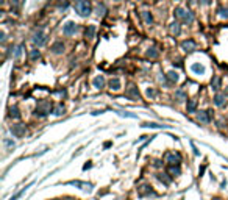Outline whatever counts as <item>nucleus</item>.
<instances>
[{
    "label": "nucleus",
    "mask_w": 228,
    "mask_h": 200,
    "mask_svg": "<svg viewBox=\"0 0 228 200\" xmlns=\"http://www.w3.org/2000/svg\"><path fill=\"white\" fill-rule=\"evenodd\" d=\"M175 17H177V19H181L184 24H192V22H194L192 13L188 11V10H184V8H177V10H175Z\"/></svg>",
    "instance_id": "f257e3e1"
},
{
    "label": "nucleus",
    "mask_w": 228,
    "mask_h": 200,
    "mask_svg": "<svg viewBox=\"0 0 228 200\" xmlns=\"http://www.w3.org/2000/svg\"><path fill=\"white\" fill-rule=\"evenodd\" d=\"M75 10L80 16L86 17V16L91 14V3L88 0H78V2L75 3Z\"/></svg>",
    "instance_id": "f03ea898"
},
{
    "label": "nucleus",
    "mask_w": 228,
    "mask_h": 200,
    "mask_svg": "<svg viewBox=\"0 0 228 200\" xmlns=\"http://www.w3.org/2000/svg\"><path fill=\"white\" fill-rule=\"evenodd\" d=\"M33 44L34 45H38V47H41V45H44L45 44V41H47V38H45V35H44V31H36V33L33 35Z\"/></svg>",
    "instance_id": "7ed1b4c3"
},
{
    "label": "nucleus",
    "mask_w": 228,
    "mask_h": 200,
    "mask_svg": "<svg viewBox=\"0 0 228 200\" xmlns=\"http://www.w3.org/2000/svg\"><path fill=\"white\" fill-rule=\"evenodd\" d=\"M27 131V127L24 124H17V125H13L11 127V133L16 136V138H20V136H24Z\"/></svg>",
    "instance_id": "20e7f679"
},
{
    "label": "nucleus",
    "mask_w": 228,
    "mask_h": 200,
    "mask_svg": "<svg viewBox=\"0 0 228 200\" xmlns=\"http://www.w3.org/2000/svg\"><path fill=\"white\" fill-rule=\"evenodd\" d=\"M75 31H77V24L75 22H66V25H64V28H63V33H64L66 36H72V35H75Z\"/></svg>",
    "instance_id": "39448f33"
},
{
    "label": "nucleus",
    "mask_w": 228,
    "mask_h": 200,
    "mask_svg": "<svg viewBox=\"0 0 228 200\" xmlns=\"http://www.w3.org/2000/svg\"><path fill=\"white\" fill-rule=\"evenodd\" d=\"M49 111H50V103L49 102L41 103V105L36 108V116H45Z\"/></svg>",
    "instance_id": "423d86ee"
},
{
    "label": "nucleus",
    "mask_w": 228,
    "mask_h": 200,
    "mask_svg": "<svg viewBox=\"0 0 228 200\" xmlns=\"http://www.w3.org/2000/svg\"><path fill=\"white\" fill-rule=\"evenodd\" d=\"M166 161L169 164H178L180 163V155L178 153H166Z\"/></svg>",
    "instance_id": "0eeeda50"
},
{
    "label": "nucleus",
    "mask_w": 228,
    "mask_h": 200,
    "mask_svg": "<svg viewBox=\"0 0 228 200\" xmlns=\"http://www.w3.org/2000/svg\"><path fill=\"white\" fill-rule=\"evenodd\" d=\"M181 47H183L184 52H192V50H195V42L194 41H183L181 42Z\"/></svg>",
    "instance_id": "6e6552de"
},
{
    "label": "nucleus",
    "mask_w": 228,
    "mask_h": 200,
    "mask_svg": "<svg viewBox=\"0 0 228 200\" xmlns=\"http://www.w3.org/2000/svg\"><path fill=\"white\" fill-rule=\"evenodd\" d=\"M127 95H128L130 99H134V100H139V91L136 86H130L128 91H127Z\"/></svg>",
    "instance_id": "1a4fd4ad"
},
{
    "label": "nucleus",
    "mask_w": 228,
    "mask_h": 200,
    "mask_svg": "<svg viewBox=\"0 0 228 200\" xmlns=\"http://www.w3.org/2000/svg\"><path fill=\"white\" fill-rule=\"evenodd\" d=\"M191 69H192V72H195V74H198V75H203L205 72H206V69H205V66L198 64V63H194V64L191 66Z\"/></svg>",
    "instance_id": "9d476101"
},
{
    "label": "nucleus",
    "mask_w": 228,
    "mask_h": 200,
    "mask_svg": "<svg viewBox=\"0 0 228 200\" xmlns=\"http://www.w3.org/2000/svg\"><path fill=\"white\" fill-rule=\"evenodd\" d=\"M169 31H170V35L178 36L180 35V24H178V22H172L170 27H169Z\"/></svg>",
    "instance_id": "9b49d317"
},
{
    "label": "nucleus",
    "mask_w": 228,
    "mask_h": 200,
    "mask_svg": "<svg viewBox=\"0 0 228 200\" xmlns=\"http://www.w3.org/2000/svg\"><path fill=\"white\" fill-rule=\"evenodd\" d=\"M109 88L113 91H119L120 89V80L119 78H111L109 80Z\"/></svg>",
    "instance_id": "f8f14e48"
},
{
    "label": "nucleus",
    "mask_w": 228,
    "mask_h": 200,
    "mask_svg": "<svg viewBox=\"0 0 228 200\" xmlns=\"http://www.w3.org/2000/svg\"><path fill=\"white\" fill-rule=\"evenodd\" d=\"M94 86H95L97 89H102L103 86H105V78H103L102 75H100V77H95V78H94Z\"/></svg>",
    "instance_id": "ddd939ff"
},
{
    "label": "nucleus",
    "mask_w": 228,
    "mask_h": 200,
    "mask_svg": "<svg viewBox=\"0 0 228 200\" xmlns=\"http://www.w3.org/2000/svg\"><path fill=\"white\" fill-rule=\"evenodd\" d=\"M52 50H53L55 53H61L63 50H64V44H63L61 41H60V42H55V44L52 45Z\"/></svg>",
    "instance_id": "4468645a"
},
{
    "label": "nucleus",
    "mask_w": 228,
    "mask_h": 200,
    "mask_svg": "<svg viewBox=\"0 0 228 200\" xmlns=\"http://www.w3.org/2000/svg\"><path fill=\"white\" fill-rule=\"evenodd\" d=\"M167 78H169V81H170V83H177V81H178V74H177V72H174V70H170L167 74Z\"/></svg>",
    "instance_id": "2eb2a0df"
},
{
    "label": "nucleus",
    "mask_w": 228,
    "mask_h": 200,
    "mask_svg": "<svg viewBox=\"0 0 228 200\" xmlns=\"http://www.w3.org/2000/svg\"><path fill=\"white\" fill-rule=\"evenodd\" d=\"M94 35H95V27H94V25H89L88 28H86V38H88V39H92Z\"/></svg>",
    "instance_id": "dca6fc26"
},
{
    "label": "nucleus",
    "mask_w": 228,
    "mask_h": 200,
    "mask_svg": "<svg viewBox=\"0 0 228 200\" xmlns=\"http://www.w3.org/2000/svg\"><path fill=\"white\" fill-rule=\"evenodd\" d=\"M169 174H170L172 177L174 175H180V167H178V164H170V167H169Z\"/></svg>",
    "instance_id": "f3484780"
},
{
    "label": "nucleus",
    "mask_w": 228,
    "mask_h": 200,
    "mask_svg": "<svg viewBox=\"0 0 228 200\" xmlns=\"http://www.w3.org/2000/svg\"><path fill=\"white\" fill-rule=\"evenodd\" d=\"M198 120H200V122H203V124H208V122H209L208 111H205V113H200V114H198Z\"/></svg>",
    "instance_id": "a211bd4d"
},
{
    "label": "nucleus",
    "mask_w": 228,
    "mask_h": 200,
    "mask_svg": "<svg viewBox=\"0 0 228 200\" xmlns=\"http://www.w3.org/2000/svg\"><path fill=\"white\" fill-rule=\"evenodd\" d=\"M195 108H197V102H195V100H189L188 102V113H194Z\"/></svg>",
    "instance_id": "6ab92c4d"
},
{
    "label": "nucleus",
    "mask_w": 228,
    "mask_h": 200,
    "mask_svg": "<svg viewBox=\"0 0 228 200\" xmlns=\"http://www.w3.org/2000/svg\"><path fill=\"white\" fill-rule=\"evenodd\" d=\"M142 17H144L145 24H148V25L153 22V17H152V14H150V13H147V11H144V13H142Z\"/></svg>",
    "instance_id": "aec40b11"
},
{
    "label": "nucleus",
    "mask_w": 228,
    "mask_h": 200,
    "mask_svg": "<svg viewBox=\"0 0 228 200\" xmlns=\"http://www.w3.org/2000/svg\"><path fill=\"white\" fill-rule=\"evenodd\" d=\"M20 114H19V110H17V106H13L10 108V117H14V119H17Z\"/></svg>",
    "instance_id": "412c9836"
},
{
    "label": "nucleus",
    "mask_w": 228,
    "mask_h": 200,
    "mask_svg": "<svg viewBox=\"0 0 228 200\" xmlns=\"http://www.w3.org/2000/svg\"><path fill=\"white\" fill-rule=\"evenodd\" d=\"M142 127H145V128H159L163 125L156 124V122H145V124H142Z\"/></svg>",
    "instance_id": "4be33fe9"
},
{
    "label": "nucleus",
    "mask_w": 228,
    "mask_h": 200,
    "mask_svg": "<svg viewBox=\"0 0 228 200\" xmlns=\"http://www.w3.org/2000/svg\"><path fill=\"white\" fill-rule=\"evenodd\" d=\"M214 103H216L217 106L223 105V95H222V94H217L216 97H214Z\"/></svg>",
    "instance_id": "5701e85b"
},
{
    "label": "nucleus",
    "mask_w": 228,
    "mask_h": 200,
    "mask_svg": "<svg viewBox=\"0 0 228 200\" xmlns=\"http://www.w3.org/2000/svg\"><path fill=\"white\" fill-rule=\"evenodd\" d=\"M147 56H150V58H156V56H158L156 49H155V47H150V49L147 50Z\"/></svg>",
    "instance_id": "b1692460"
},
{
    "label": "nucleus",
    "mask_w": 228,
    "mask_h": 200,
    "mask_svg": "<svg viewBox=\"0 0 228 200\" xmlns=\"http://www.w3.org/2000/svg\"><path fill=\"white\" fill-rule=\"evenodd\" d=\"M41 56V53H39V50H31V53H30V60L31 61H34V60H38V58Z\"/></svg>",
    "instance_id": "393cba45"
},
{
    "label": "nucleus",
    "mask_w": 228,
    "mask_h": 200,
    "mask_svg": "<svg viewBox=\"0 0 228 200\" xmlns=\"http://www.w3.org/2000/svg\"><path fill=\"white\" fill-rule=\"evenodd\" d=\"M166 175H167V174H159V175H158V178L161 180L164 185H169V183H170V178H169V177H166Z\"/></svg>",
    "instance_id": "a878e982"
},
{
    "label": "nucleus",
    "mask_w": 228,
    "mask_h": 200,
    "mask_svg": "<svg viewBox=\"0 0 228 200\" xmlns=\"http://www.w3.org/2000/svg\"><path fill=\"white\" fill-rule=\"evenodd\" d=\"M152 192H153V191L150 189L148 186H142V188H141V192H139V194H141V195H145V194H152Z\"/></svg>",
    "instance_id": "bb28decb"
},
{
    "label": "nucleus",
    "mask_w": 228,
    "mask_h": 200,
    "mask_svg": "<svg viewBox=\"0 0 228 200\" xmlns=\"http://www.w3.org/2000/svg\"><path fill=\"white\" fill-rule=\"evenodd\" d=\"M63 113H64V106H63V105H58L56 108H55V114H56V116H61Z\"/></svg>",
    "instance_id": "cd10ccee"
},
{
    "label": "nucleus",
    "mask_w": 228,
    "mask_h": 200,
    "mask_svg": "<svg viewBox=\"0 0 228 200\" xmlns=\"http://www.w3.org/2000/svg\"><path fill=\"white\" fill-rule=\"evenodd\" d=\"M219 14H220V17H228V10L227 8H219Z\"/></svg>",
    "instance_id": "c85d7f7f"
},
{
    "label": "nucleus",
    "mask_w": 228,
    "mask_h": 200,
    "mask_svg": "<svg viewBox=\"0 0 228 200\" xmlns=\"http://www.w3.org/2000/svg\"><path fill=\"white\" fill-rule=\"evenodd\" d=\"M177 97H178V99H181V100H184V99H186V94H184V91L178 89V91H177Z\"/></svg>",
    "instance_id": "c756f323"
},
{
    "label": "nucleus",
    "mask_w": 228,
    "mask_h": 200,
    "mask_svg": "<svg viewBox=\"0 0 228 200\" xmlns=\"http://www.w3.org/2000/svg\"><path fill=\"white\" fill-rule=\"evenodd\" d=\"M20 53H22V45L16 47V50H14V58H19V56H20Z\"/></svg>",
    "instance_id": "7c9ffc66"
},
{
    "label": "nucleus",
    "mask_w": 228,
    "mask_h": 200,
    "mask_svg": "<svg viewBox=\"0 0 228 200\" xmlns=\"http://www.w3.org/2000/svg\"><path fill=\"white\" fill-rule=\"evenodd\" d=\"M213 88H214V89H217V88H219V78H217V77H214V81H213Z\"/></svg>",
    "instance_id": "2f4dec72"
},
{
    "label": "nucleus",
    "mask_w": 228,
    "mask_h": 200,
    "mask_svg": "<svg viewBox=\"0 0 228 200\" xmlns=\"http://www.w3.org/2000/svg\"><path fill=\"white\" fill-rule=\"evenodd\" d=\"M24 192H25V189H22V191H20V192H17L16 195H13V197H11V200H16V199H19V197H20V195H22V194H24Z\"/></svg>",
    "instance_id": "473e14b6"
},
{
    "label": "nucleus",
    "mask_w": 228,
    "mask_h": 200,
    "mask_svg": "<svg viewBox=\"0 0 228 200\" xmlns=\"http://www.w3.org/2000/svg\"><path fill=\"white\" fill-rule=\"evenodd\" d=\"M97 11H99V16H100V14H105V13H103V11H105V6H103V5H99V6H97Z\"/></svg>",
    "instance_id": "72a5a7b5"
},
{
    "label": "nucleus",
    "mask_w": 228,
    "mask_h": 200,
    "mask_svg": "<svg viewBox=\"0 0 228 200\" xmlns=\"http://www.w3.org/2000/svg\"><path fill=\"white\" fill-rule=\"evenodd\" d=\"M147 95H148V97H155V91L148 88V89H147Z\"/></svg>",
    "instance_id": "f704fd0d"
},
{
    "label": "nucleus",
    "mask_w": 228,
    "mask_h": 200,
    "mask_svg": "<svg viewBox=\"0 0 228 200\" xmlns=\"http://www.w3.org/2000/svg\"><path fill=\"white\" fill-rule=\"evenodd\" d=\"M5 144L8 145V147H14V142H11L10 139H5Z\"/></svg>",
    "instance_id": "c9c22d12"
},
{
    "label": "nucleus",
    "mask_w": 228,
    "mask_h": 200,
    "mask_svg": "<svg viewBox=\"0 0 228 200\" xmlns=\"http://www.w3.org/2000/svg\"><path fill=\"white\" fill-rule=\"evenodd\" d=\"M200 2H202L203 5H209V3H211V0H200Z\"/></svg>",
    "instance_id": "e433bc0d"
}]
</instances>
